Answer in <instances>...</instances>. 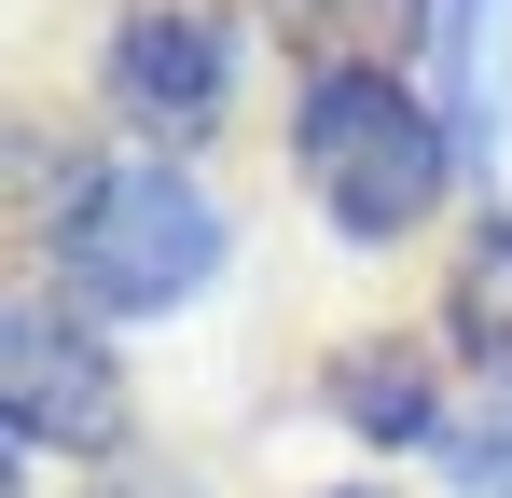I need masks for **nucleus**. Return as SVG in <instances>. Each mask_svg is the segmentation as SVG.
<instances>
[{
	"mask_svg": "<svg viewBox=\"0 0 512 498\" xmlns=\"http://www.w3.org/2000/svg\"><path fill=\"white\" fill-rule=\"evenodd\" d=\"M56 263H70V291L111 305V319H153L180 305L208 263H222V222H208V194L153 153H111L97 180H70V208H56Z\"/></svg>",
	"mask_w": 512,
	"mask_h": 498,
	"instance_id": "1",
	"label": "nucleus"
},
{
	"mask_svg": "<svg viewBox=\"0 0 512 498\" xmlns=\"http://www.w3.org/2000/svg\"><path fill=\"white\" fill-rule=\"evenodd\" d=\"M291 153H305V180H319V208H333L346 236H402V222L443 208V125L402 97V70H333V83H305Z\"/></svg>",
	"mask_w": 512,
	"mask_h": 498,
	"instance_id": "2",
	"label": "nucleus"
},
{
	"mask_svg": "<svg viewBox=\"0 0 512 498\" xmlns=\"http://www.w3.org/2000/svg\"><path fill=\"white\" fill-rule=\"evenodd\" d=\"M0 415H14L28 457H111V443H125L111 360H97L70 319H42V305H14V332H0Z\"/></svg>",
	"mask_w": 512,
	"mask_h": 498,
	"instance_id": "3",
	"label": "nucleus"
},
{
	"mask_svg": "<svg viewBox=\"0 0 512 498\" xmlns=\"http://www.w3.org/2000/svg\"><path fill=\"white\" fill-rule=\"evenodd\" d=\"M222 83H236V14L222 0H139L125 28H111V97H125V125H208L222 111Z\"/></svg>",
	"mask_w": 512,
	"mask_h": 498,
	"instance_id": "4",
	"label": "nucleus"
},
{
	"mask_svg": "<svg viewBox=\"0 0 512 498\" xmlns=\"http://www.w3.org/2000/svg\"><path fill=\"white\" fill-rule=\"evenodd\" d=\"M263 28L305 56V83H333V70H388L429 28V0H263Z\"/></svg>",
	"mask_w": 512,
	"mask_h": 498,
	"instance_id": "5",
	"label": "nucleus"
},
{
	"mask_svg": "<svg viewBox=\"0 0 512 498\" xmlns=\"http://www.w3.org/2000/svg\"><path fill=\"white\" fill-rule=\"evenodd\" d=\"M457 346L485 374H512V222H485V236L457 249Z\"/></svg>",
	"mask_w": 512,
	"mask_h": 498,
	"instance_id": "6",
	"label": "nucleus"
},
{
	"mask_svg": "<svg viewBox=\"0 0 512 498\" xmlns=\"http://www.w3.org/2000/svg\"><path fill=\"white\" fill-rule=\"evenodd\" d=\"M333 402L360 415V429H388V443H402V429H429V374H416V346H374V360H346V374H333Z\"/></svg>",
	"mask_w": 512,
	"mask_h": 498,
	"instance_id": "7",
	"label": "nucleus"
},
{
	"mask_svg": "<svg viewBox=\"0 0 512 498\" xmlns=\"http://www.w3.org/2000/svg\"><path fill=\"white\" fill-rule=\"evenodd\" d=\"M111 498H125V485H111Z\"/></svg>",
	"mask_w": 512,
	"mask_h": 498,
	"instance_id": "8",
	"label": "nucleus"
}]
</instances>
